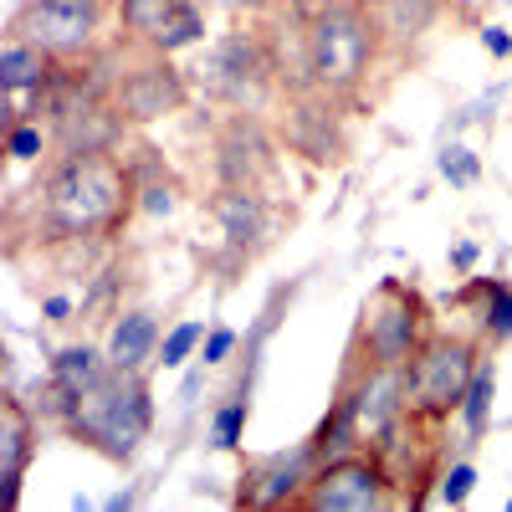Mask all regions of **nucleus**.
Masks as SVG:
<instances>
[{
  "instance_id": "nucleus-27",
  "label": "nucleus",
  "mask_w": 512,
  "mask_h": 512,
  "mask_svg": "<svg viewBox=\"0 0 512 512\" xmlns=\"http://www.w3.org/2000/svg\"><path fill=\"white\" fill-rule=\"evenodd\" d=\"M441 175H446L451 185H477L482 159L466 149V144H446V149H441Z\"/></svg>"
},
{
  "instance_id": "nucleus-28",
  "label": "nucleus",
  "mask_w": 512,
  "mask_h": 512,
  "mask_svg": "<svg viewBox=\"0 0 512 512\" xmlns=\"http://www.w3.org/2000/svg\"><path fill=\"white\" fill-rule=\"evenodd\" d=\"M231 349H236V328H221V323H216V328L205 333V344H200V364L216 369V364L231 359Z\"/></svg>"
},
{
  "instance_id": "nucleus-7",
  "label": "nucleus",
  "mask_w": 512,
  "mask_h": 512,
  "mask_svg": "<svg viewBox=\"0 0 512 512\" xmlns=\"http://www.w3.org/2000/svg\"><path fill=\"white\" fill-rule=\"evenodd\" d=\"M113 16V0H21L6 36L36 41L62 62H77L103 47V26Z\"/></svg>"
},
{
  "instance_id": "nucleus-19",
  "label": "nucleus",
  "mask_w": 512,
  "mask_h": 512,
  "mask_svg": "<svg viewBox=\"0 0 512 512\" xmlns=\"http://www.w3.org/2000/svg\"><path fill=\"white\" fill-rule=\"evenodd\" d=\"M205 41V6L200 0H180L175 11L164 16V26L154 31V41H149V52H164V57H180V52H190V47H200Z\"/></svg>"
},
{
  "instance_id": "nucleus-17",
  "label": "nucleus",
  "mask_w": 512,
  "mask_h": 512,
  "mask_svg": "<svg viewBox=\"0 0 512 512\" xmlns=\"http://www.w3.org/2000/svg\"><path fill=\"white\" fill-rule=\"evenodd\" d=\"M159 344H164V328H159V318L149 308H128L108 328V359L118 369H149V364H159Z\"/></svg>"
},
{
  "instance_id": "nucleus-31",
  "label": "nucleus",
  "mask_w": 512,
  "mask_h": 512,
  "mask_svg": "<svg viewBox=\"0 0 512 512\" xmlns=\"http://www.w3.org/2000/svg\"><path fill=\"white\" fill-rule=\"evenodd\" d=\"M231 11H246V16H272L277 6H287V0H226Z\"/></svg>"
},
{
  "instance_id": "nucleus-1",
  "label": "nucleus",
  "mask_w": 512,
  "mask_h": 512,
  "mask_svg": "<svg viewBox=\"0 0 512 512\" xmlns=\"http://www.w3.org/2000/svg\"><path fill=\"white\" fill-rule=\"evenodd\" d=\"M139 210V175L118 149H57L26 200L11 205V221L26 216L36 246L113 241Z\"/></svg>"
},
{
  "instance_id": "nucleus-22",
  "label": "nucleus",
  "mask_w": 512,
  "mask_h": 512,
  "mask_svg": "<svg viewBox=\"0 0 512 512\" xmlns=\"http://www.w3.org/2000/svg\"><path fill=\"white\" fill-rule=\"evenodd\" d=\"M47 149H57V144H52V128L41 123V118H16V123H6V154H11L16 164H41V159H47Z\"/></svg>"
},
{
  "instance_id": "nucleus-15",
  "label": "nucleus",
  "mask_w": 512,
  "mask_h": 512,
  "mask_svg": "<svg viewBox=\"0 0 512 512\" xmlns=\"http://www.w3.org/2000/svg\"><path fill=\"white\" fill-rule=\"evenodd\" d=\"M62 72V57H52L47 47H36V41H21V36H6V47H0V88H6L11 108L21 98H41L52 88V77ZM31 113V108H26Z\"/></svg>"
},
{
  "instance_id": "nucleus-23",
  "label": "nucleus",
  "mask_w": 512,
  "mask_h": 512,
  "mask_svg": "<svg viewBox=\"0 0 512 512\" xmlns=\"http://www.w3.org/2000/svg\"><path fill=\"white\" fill-rule=\"evenodd\" d=\"M246 415H251V400H241V395L221 400L216 415H210V446H216V451H236L241 436H246Z\"/></svg>"
},
{
  "instance_id": "nucleus-24",
  "label": "nucleus",
  "mask_w": 512,
  "mask_h": 512,
  "mask_svg": "<svg viewBox=\"0 0 512 512\" xmlns=\"http://www.w3.org/2000/svg\"><path fill=\"white\" fill-rule=\"evenodd\" d=\"M205 333H210V328H205L200 318L175 323V328L164 333V344H159V364H164V369H180V364H190V359H195V349L205 344Z\"/></svg>"
},
{
  "instance_id": "nucleus-2",
  "label": "nucleus",
  "mask_w": 512,
  "mask_h": 512,
  "mask_svg": "<svg viewBox=\"0 0 512 512\" xmlns=\"http://www.w3.org/2000/svg\"><path fill=\"white\" fill-rule=\"evenodd\" d=\"M62 431L113 466H128L139 456V446L154 431V390H149V374L144 369H108L98 384H88L82 395L67 400L62 410Z\"/></svg>"
},
{
  "instance_id": "nucleus-3",
  "label": "nucleus",
  "mask_w": 512,
  "mask_h": 512,
  "mask_svg": "<svg viewBox=\"0 0 512 512\" xmlns=\"http://www.w3.org/2000/svg\"><path fill=\"white\" fill-rule=\"evenodd\" d=\"M384 52V31L369 0H318L308 6V62L313 88L338 103H354Z\"/></svg>"
},
{
  "instance_id": "nucleus-30",
  "label": "nucleus",
  "mask_w": 512,
  "mask_h": 512,
  "mask_svg": "<svg viewBox=\"0 0 512 512\" xmlns=\"http://www.w3.org/2000/svg\"><path fill=\"white\" fill-rule=\"evenodd\" d=\"M482 47H487L492 57H512V36H507V26H487V31H482Z\"/></svg>"
},
{
  "instance_id": "nucleus-26",
  "label": "nucleus",
  "mask_w": 512,
  "mask_h": 512,
  "mask_svg": "<svg viewBox=\"0 0 512 512\" xmlns=\"http://www.w3.org/2000/svg\"><path fill=\"white\" fill-rule=\"evenodd\" d=\"M472 487H477V466H472V461H451L446 472H441L436 497H441L446 507H461L466 497H472Z\"/></svg>"
},
{
  "instance_id": "nucleus-4",
  "label": "nucleus",
  "mask_w": 512,
  "mask_h": 512,
  "mask_svg": "<svg viewBox=\"0 0 512 512\" xmlns=\"http://www.w3.org/2000/svg\"><path fill=\"white\" fill-rule=\"evenodd\" d=\"M431 333H436L431 303H425L410 282L384 277L359 303V323H354V338H349V359L384 364V369H405Z\"/></svg>"
},
{
  "instance_id": "nucleus-33",
  "label": "nucleus",
  "mask_w": 512,
  "mask_h": 512,
  "mask_svg": "<svg viewBox=\"0 0 512 512\" xmlns=\"http://www.w3.org/2000/svg\"><path fill=\"white\" fill-rule=\"evenodd\" d=\"M113 6H118V0H113Z\"/></svg>"
},
{
  "instance_id": "nucleus-20",
  "label": "nucleus",
  "mask_w": 512,
  "mask_h": 512,
  "mask_svg": "<svg viewBox=\"0 0 512 512\" xmlns=\"http://www.w3.org/2000/svg\"><path fill=\"white\" fill-rule=\"evenodd\" d=\"M466 287H472L477 297H482V308H477V338H482V344H507V338H512V287L507 282H466Z\"/></svg>"
},
{
  "instance_id": "nucleus-8",
  "label": "nucleus",
  "mask_w": 512,
  "mask_h": 512,
  "mask_svg": "<svg viewBox=\"0 0 512 512\" xmlns=\"http://www.w3.org/2000/svg\"><path fill=\"white\" fill-rule=\"evenodd\" d=\"M374 456L384 461V472H390L400 507H425L441 487V472L451 466L446 461V425L405 410V420L374 446Z\"/></svg>"
},
{
  "instance_id": "nucleus-25",
  "label": "nucleus",
  "mask_w": 512,
  "mask_h": 512,
  "mask_svg": "<svg viewBox=\"0 0 512 512\" xmlns=\"http://www.w3.org/2000/svg\"><path fill=\"white\" fill-rule=\"evenodd\" d=\"M139 210L144 216H175L180 210V190H175V180H144L139 175Z\"/></svg>"
},
{
  "instance_id": "nucleus-13",
  "label": "nucleus",
  "mask_w": 512,
  "mask_h": 512,
  "mask_svg": "<svg viewBox=\"0 0 512 512\" xmlns=\"http://www.w3.org/2000/svg\"><path fill=\"white\" fill-rule=\"evenodd\" d=\"M41 451V415L21 395L0 400V487H6V507L21 502V482Z\"/></svg>"
},
{
  "instance_id": "nucleus-9",
  "label": "nucleus",
  "mask_w": 512,
  "mask_h": 512,
  "mask_svg": "<svg viewBox=\"0 0 512 512\" xmlns=\"http://www.w3.org/2000/svg\"><path fill=\"white\" fill-rule=\"evenodd\" d=\"M384 507H400V492L374 451L323 461L308 492L297 497V512H384Z\"/></svg>"
},
{
  "instance_id": "nucleus-12",
  "label": "nucleus",
  "mask_w": 512,
  "mask_h": 512,
  "mask_svg": "<svg viewBox=\"0 0 512 512\" xmlns=\"http://www.w3.org/2000/svg\"><path fill=\"white\" fill-rule=\"evenodd\" d=\"M338 98H328L323 88H308V93H287V118H282V139L287 149H297L313 164H338L349 149V134H344V118H338Z\"/></svg>"
},
{
  "instance_id": "nucleus-6",
  "label": "nucleus",
  "mask_w": 512,
  "mask_h": 512,
  "mask_svg": "<svg viewBox=\"0 0 512 512\" xmlns=\"http://www.w3.org/2000/svg\"><path fill=\"white\" fill-rule=\"evenodd\" d=\"M195 88L236 113H256L277 93V72L262 31H226L205 47V62L195 67Z\"/></svg>"
},
{
  "instance_id": "nucleus-5",
  "label": "nucleus",
  "mask_w": 512,
  "mask_h": 512,
  "mask_svg": "<svg viewBox=\"0 0 512 512\" xmlns=\"http://www.w3.org/2000/svg\"><path fill=\"white\" fill-rule=\"evenodd\" d=\"M482 338L477 333H451V328H436L431 338L420 344V354L410 359V415H425V420H441L451 425L461 415V400L472 390V374L482 364Z\"/></svg>"
},
{
  "instance_id": "nucleus-10",
  "label": "nucleus",
  "mask_w": 512,
  "mask_h": 512,
  "mask_svg": "<svg viewBox=\"0 0 512 512\" xmlns=\"http://www.w3.org/2000/svg\"><path fill=\"white\" fill-rule=\"evenodd\" d=\"M134 57H123V72L113 82V108L144 128V123H159V118H175L190 108L195 98V82L169 62L164 52H149V47H128Z\"/></svg>"
},
{
  "instance_id": "nucleus-11",
  "label": "nucleus",
  "mask_w": 512,
  "mask_h": 512,
  "mask_svg": "<svg viewBox=\"0 0 512 512\" xmlns=\"http://www.w3.org/2000/svg\"><path fill=\"white\" fill-rule=\"evenodd\" d=\"M318 446L313 436L297 441L292 451H267V456H251L241 466V492L236 507H256V512H297V497L308 492L313 472H318Z\"/></svg>"
},
{
  "instance_id": "nucleus-21",
  "label": "nucleus",
  "mask_w": 512,
  "mask_h": 512,
  "mask_svg": "<svg viewBox=\"0 0 512 512\" xmlns=\"http://www.w3.org/2000/svg\"><path fill=\"white\" fill-rule=\"evenodd\" d=\"M492 400H497V364L482 359L477 374H472V390L461 400V425H466V446H477L492 425Z\"/></svg>"
},
{
  "instance_id": "nucleus-32",
  "label": "nucleus",
  "mask_w": 512,
  "mask_h": 512,
  "mask_svg": "<svg viewBox=\"0 0 512 512\" xmlns=\"http://www.w3.org/2000/svg\"><path fill=\"white\" fill-rule=\"evenodd\" d=\"M477 262V246H456V267L466 272V267H472Z\"/></svg>"
},
{
  "instance_id": "nucleus-16",
  "label": "nucleus",
  "mask_w": 512,
  "mask_h": 512,
  "mask_svg": "<svg viewBox=\"0 0 512 512\" xmlns=\"http://www.w3.org/2000/svg\"><path fill=\"white\" fill-rule=\"evenodd\" d=\"M210 221L221 226V236L236 251H251L267 236V200L256 185H216V195H210Z\"/></svg>"
},
{
  "instance_id": "nucleus-18",
  "label": "nucleus",
  "mask_w": 512,
  "mask_h": 512,
  "mask_svg": "<svg viewBox=\"0 0 512 512\" xmlns=\"http://www.w3.org/2000/svg\"><path fill=\"white\" fill-rule=\"evenodd\" d=\"M374 6V21L384 31V47H415L425 31H436L446 0H369Z\"/></svg>"
},
{
  "instance_id": "nucleus-14",
  "label": "nucleus",
  "mask_w": 512,
  "mask_h": 512,
  "mask_svg": "<svg viewBox=\"0 0 512 512\" xmlns=\"http://www.w3.org/2000/svg\"><path fill=\"white\" fill-rule=\"evenodd\" d=\"M221 159H216V175H221V185H262L267 175H272V144H267V134L256 128V118L251 113H236L231 123H226V134H221Z\"/></svg>"
},
{
  "instance_id": "nucleus-29",
  "label": "nucleus",
  "mask_w": 512,
  "mask_h": 512,
  "mask_svg": "<svg viewBox=\"0 0 512 512\" xmlns=\"http://www.w3.org/2000/svg\"><path fill=\"white\" fill-rule=\"evenodd\" d=\"M41 318L47 323H72L77 318V297L72 292H47L41 297Z\"/></svg>"
}]
</instances>
